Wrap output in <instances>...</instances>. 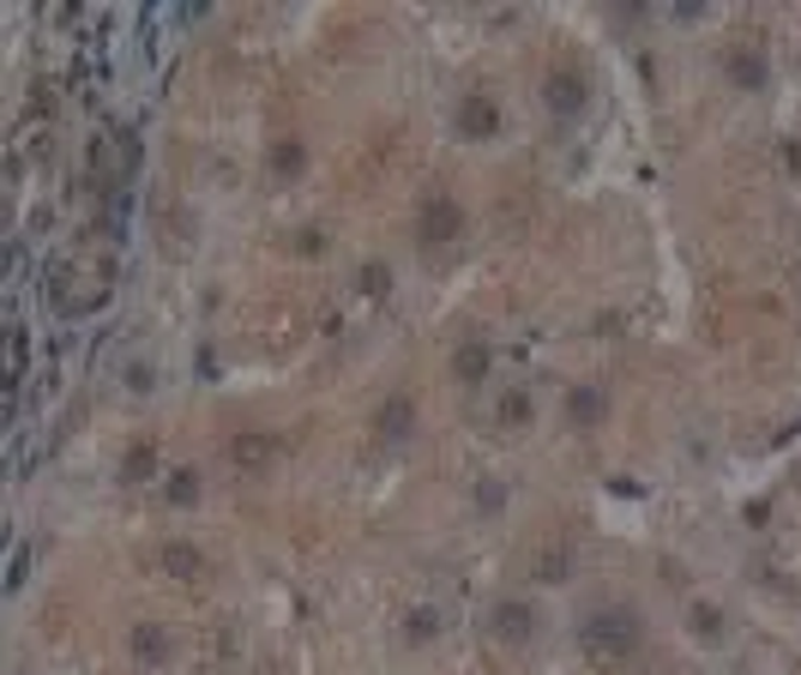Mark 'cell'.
Masks as SVG:
<instances>
[{
    "instance_id": "4fadbf2b",
    "label": "cell",
    "mask_w": 801,
    "mask_h": 675,
    "mask_svg": "<svg viewBox=\"0 0 801 675\" xmlns=\"http://www.w3.org/2000/svg\"><path fill=\"white\" fill-rule=\"evenodd\" d=\"M688 628H693V640H700V645H723V628H729V621H723L717 603H693L688 609Z\"/></svg>"
},
{
    "instance_id": "ac0fdd59",
    "label": "cell",
    "mask_w": 801,
    "mask_h": 675,
    "mask_svg": "<svg viewBox=\"0 0 801 675\" xmlns=\"http://www.w3.org/2000/svg\"><path fill=\"white\" fill-rule=\"evenodd\" d=\"M151 470H158V447H151V440L127 447V458H121V482H139V477H151Z\"/></svg>"
},
{
    "instance_id": "44dd1931",
    "label": "cell",
    "mask_w": 801,
    "mask_h": 675,
    "mask_svg": "<svg viewBox=\"0 0 801 675\" xmlns=\"http://www.w3.org/2000/svg\"><path fill=\"white\" fill-rule=\"evenodd\" d=\"M199 501V470H175L170 477V507H193Z\"/></svg>"
},
{
    "instance_id": "3957f363",
    "label": "cell",
    "mask_w": 801,
    "mask_h": 675,
    "mask_svg": "<svg viewBox=\"0 0 801 675\" xmlns=\"http://www.w3.org/2000/svg\"><path fill=\"white\" fill-rule=\"evenodd\" d=\"M133 163H139V145H133V133H127V127H109V133L90 139L85 170H90V187H97V194H115V187L133 175Z\"/></svg>"
},
{
    "instance_id": "ffe728a7",
    "label": "cell",
    "mask_w": 801,
    "mask_h": 675,
    "mask_svg": "<svg viewBox=\"0 0 801 675\" xmlns=\"http://www.w3.org/2000/svg\"><path fill=\"white\" fill-rule=\"evenodd\" d=\"M386 290H392V265H386V260H368V265H361V296L380 302Z\"/></svg>"
},
{
    "instance_id": "8992f818",
    "label": "cell",
    "mask_w": 801,
    "mask_h": 675,
    "mask_svg": "<svg viewBox=\"0 0 801 675\" xmlns=\"http://www.w3.org/2000/svg\"><path fill=\"white\" fill-rule=\"evenodd\" d=\"M458 229H464L458 199L434 194L429 206H422V218H416V241H422V248H446V241H458Z\"/></svg>"
},
{
    "instance_id": "9a60e30c",
    "label": "cell",
    "mask_w": 801,
    "mask_h": 675,
    "mask_svg": "<svg viewBox=\"0 0 801 675\" xmlns=\"http://www.w3.org/2000/svg\"><path fill=\"white\" fill-rule=\"evenodd\" d=\"M404 640H410V645L441 640V609H434V603H416V609H410V616H404Z\"/></svg>"
},
{
    "instance_id": "5bb4252c",
    "label": "cell",
    "mask_w": 801,
    "mask_h": 675,
    "mask_svg": "<svg viewBox=\"0 0 801 675\" xmlns=\"http://www.w3.org/2000/svg\"><path fill=\"white\" fill-rule=\"evenodd\" d=\"M603 411H609V399H603L597 387H573V392H566V416H573V423H603Z\"/></svg>"
},
{
    "instance_id": "30bf717a",
    "label": "cell",
    "mask_w": 801,
    "mask_h": 675,
    "mask_svg": "<svg viewBox=\"0 0 801 675\" xmlns=\"http://www.w3.org/2000/svg\"><path fill=\"white\" fill-rule=\"evenodd\" d=\"M458 133L464 139H488V133H500V104L488 91H470L458 104Z\"/></svg>"
},
{
    "instance_id": "7402d4cb",
    "label": "cell",
    "mask_w": 801,
    "mask_h": 675,
    "mask_svg": "<svg viewBox=\"0 0 801 675\" xmlns=\"http://www.w3.org/2000/svg\"><path fill=\"white\" fill-rule=\"evenodd\" d=\"M302 145H295V139H283V145H271V170L278 175H302Z\"/></svg>"
},
{
    "instance_id": "d4e9b609",
    "label": "cell",
    "mask_w": 801,
    "mask_h": 675,
    "mask_svg": "<svg viewBox=\"0 0 801 675\" xmlns=\"http://www.w3.org/2000/svg\"><path fill=\"white\" fill-rule=\"evenodd\" d=\"M24 387V333H12V392Z\"/></svg>"
},
{
    "instance_id": "8fae6325",
    "label": "cell",
    "mask_w": 801,
    "mask_h": 675,
    "mask_svg": "<svg viewBox=\"0 0 801 675\" xmlns=\"http://www.w3.org/2000/svg\"><path fill=\"white\" fill-rule=\"evenodd\" d=\"M488 368H495V350H488L483 338H458V344H452V374H458L464 387H483Z\"/></svg>"
},
{
    "instance_id": "e0dca14e",
    "label": "cell",
    "mask_w": 801,
    "mask_h": 675,
    "mask_svg": "<svg viewBox=\"0 0 801 675\" xmlns=\"http://www.w3.org/2000/svg\"><path fill=\"white\" fill-rule=\"evenodd\" d=\"M133 657H139V664H163V657H170L163 628H133Z\"/></svg>"
},
{
    "instance_id": "d6986e66",
    "label": "cell",
    "mask_w": 801,
    "mask_h": 675,
    "mask_svg": "<svg viewBox=\"0 0 801 675\" xmlns=\"http://www.w3.org/2000/svg\"><path fill=\"white\" fill-rule=\"evenodd\" d=\"M531 411H537V404H531V392H524V387L500 392V404H495V416H500V423H531Z\"/></svg>"
},
{
    "instance_id": "2e32d148",
    "label": "cell",
    "mask_w": 801,
    "mask_h": 675,
    "mask_svg": "<svg viewBox=\"0 0 801 675\" xmlns=\"http://www.w3.org/2000/svg\"><path fill=\"white\" fill-rule=\"evenodd\" d=\"M729 79L747 85V91H759V85H766V61H759L754 48H735V55H729Z\"/></svg>"
},
{
    "instance_id": "5b68a950",
    "label": "cell",
    "mask_w": 801,
    "mask_h": 675,
    "mask_svg": "<svg viewBox=\"0 0 801 675\" xmlns=\"http://www.w3.org/2000/svg\"><path fill=\"white\" fill-rule=\"evenodd\" d=\"M524 573H531V585H566V573H573V537L566 531L537 537L531 555H524Z\"/></svg>"
},
{
    "instance_id": "9c48e42d",
    "label": "cell",
    "mask_w": 801,
    "mask_h": 675,
    "mask_svg": "<svg viewBox=\"0 0 801 675\" xmlns=\"http://www.w3.org/2000/svg\"><path fill=\"white\" fill-rule=\"evenodd\" d=\"M410 428H416V404H410V392H392V399L374 411V435H380L386 447H404Z\"/></svg>"
},
{
    "instance_id": "7a4b0ae2",
    "label": "cell",
    "mask_w": 801,
    "mask_h": 675,
    "mask_svg": "<svg viewBox=\"0 0 801 675\" xmlns=\"http://www.w3.org/2000/svg\"><path fill=\"white\" fill-rule=\"evenodd\" d=\"M645 640V621L632 616V609H597V616L578 621V652L585 657H603V664H615V657H632Z\"/></svg>"
},
{
    "instance_id": "7c38bea8",
    "label": "cell",
    "mask_w": 801,
    "mask_h": 675,
    "mask_svg": "<svg viewBox=\"0 0 801 675\" xmlns=\"http://www.w3.org/2000/svg\"><path fill=\"white\" fill-rule=\"evenodd\" d=\"M158 567L170 573V579H181V585L205 579V555L193 549V543H163V549H158Z\"/></svg>"
},
{
    "instance_id": "6da1fadb",
    "label": "cell",
    "mask_w": 801,
    "mask_h": 675,
    "mask_svg": "<svg viewBox=\"0 0 801 675\" xmlns=\"http://www.w3.org/2000/svg\"><path fill=\"white\" fill-rule=\"evenodd\" d=\"M43 290H48V308H55V314L85 320V314L109 308V296H115V260H109V253H67V260L48 265Z\"/></svg>"
},
{
    "instance_id": "277c9868",
    "label": "cell",
    "mask_w": 801,
    "mask_h": 675,
    "mask_svg": "<svg viewBox=\"0 0 801 675\" xmlns=\"http://www.w3.org/2000/svg\"><path fill=\"white\" fill-rule=\"evenodd\" d=\"M488 633H495L500 645H531L542 633V616L531 597H500L495 609H488Z\"/></svg>"
},
{
    "instance_id": "cb8c5ba5",
    "label": "cell",
    "mask_w": 801,
    "mask_h": 675,
    "mask_svg": "<svg viewBox=\"0 0 801 675\" xmlns=\"http://www.w3.org/2000/svg\"><path fill=\"white\" fill-rule=\"evenodd\" d=\"M320 248H326V236H320V229H302V236H295V253H302V260H314Z\"/></svg>"
},
{
    "instance_id": "603a6c76",
    "label": "cell",
    "mask_w": 801,
    "mask_h": 675,
    "mask_svg": "<svg viewBox=\"0 0 801 675\" xmlns=\"http://www.w3.org/2000/svg\"><path fill=\"white\" fill-rule=\"evenodd\" d=\"M476 507H483V513H500V507H507L500 482H476Z\"/></svg>"
},
{
    "instance_id": "ba28073f",
    "label": "cell",
    "mask_w": 801,
    "mask_h": 675,
    "mask_svg": "<svg viewBox=\"0 0 801 675\" xmlns=\"http://www.w3.org/2000/svg\"><path fill=\"white\" fill-rule=\"evenodd\" d=\"M278 453H283V435H266V428H248V435H236V440H229V465H236L241 477L266 470Z\"/></svg>"
},
{
    "instance_id": "52a82bcc",
    "label": "cell",
    "mask_w": 801,
    "mask_h": 675,
    "mask_svg": "<svg viewBox=\"0 0 801 675\" xmlns=\"http://www.w3.org/2000/svg\"><path fill=\"white\" fill-rule=\"evenodd\" d=\"M585 97H591V85H585V73H578V67H554L549 79H542V104L561 115V121H573V115L585 109Z\"/></svg>"
}]
</instances>
